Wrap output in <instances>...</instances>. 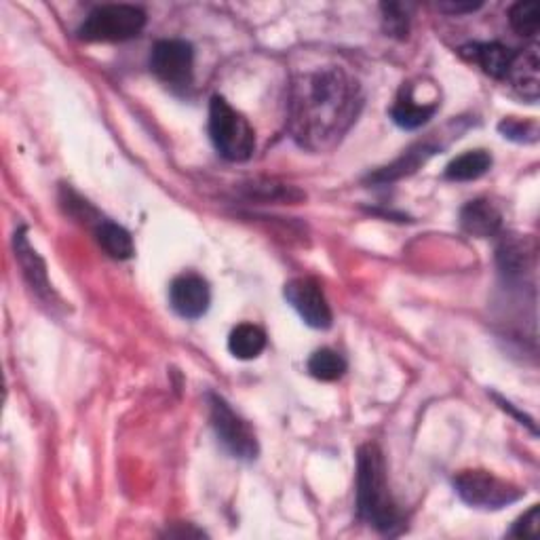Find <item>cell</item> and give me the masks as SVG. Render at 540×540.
<instances>
[{
	"label": "cell",
	"mask_w": 540,
	"mask_h": 540,
	"mask_svg": "<svg viewBox=\"0 0 540 540\" xmlns=\"http://www.w3.org/2000/svg\"><path fill=\"white\" fill-rule=\"evenodd\" d=\"M361 85L346 70L327 66L300 74L289 98V129L311 152L334 148L357 121Z\"/></svg>",
	"instance_id": "cell-1"
},
{
	"label": "cell",
	"mask_w": 540,
	"mask_h": 540,
	"mask_svg": "<svg viewBox=\"0 0 540 540\" xmlns=\"http://www.w3.org/2000/svg\"><path fill=\"white\" fill-rule=\"evenodd\" d=\"M357 513L382 534H395L403 522L389 492L387 465L376 443H365L357 452Z\"/></svg>",
	"instance_id": "cell-2"
},
{
	"label": "cell",
	"mask_w": 540,
	"mask_h": 540,
	"mask_svg": "<svg viewBox=\"0 0 540 540\" xmlns=\"http://www.w3.org/2000/svg\"><path fill=\"white\" fill-rule=\"evenodd\" d=\"M209 138L222 159L243 163L256 150V133L241 112H237L220 95L209 104Z\"/></svg>",
	"instance_id": "cell-3"
},
{
	"label": "cell",
	"mask_w": 540,
	"mask_h": 540,
	"mask_svg": "<svg viewBox=\"0 0 540 540\" xmlns=\"http://www.w3.org/2000/svg\"><path fill=\"white\" fill-rule=\"evenodd\" d=\"M146 26V13L135 5H102L93 9L79 28L85 43H123Z\"/></svg>",
	"instance_id": "cell-4"
},
{
	"label": "cell",
	"mask_w": 540,
	"mask_h": 540,
	"mask_svg": "<svg viewBox=\"0 0 540 540\" xmlns=\"http://www.w3.org/2000/svg\"><path fill=\"white\" fill-rule=\"evenodd\" d=\"M454 490L462 503L475 509H505L524 496V490L488 471H462L454 477Z\"/></svg>",
	"instance_id": "cell-5"
},
{
	"label": "cell",
	"mask_w": 540,
	"mask_h": 540,
	"mask_svg": "<svg viewBox=\"0 0 540 540\" xmlns=\"http://www.w3.org/2000/svg\"><path fill=\"white\" fill-rule=\"evenodd\" d=\"M209 418L222 446L239 460H254L260 452L252 427L220 395H209Z\"/></svg>",
	"instance_id": "cell-6"
},
{
	"label": "cell",
	"mask_w": 540,
	"mask_h": 540,
	"mask_svg": "<svg viewBox=\"0 0 540 540\" xmlns=\"http://www.w3.org/2000/svg\"><path fill=\"white\" fill-rule=\"evenodd\" d=\"M192 66H195V49L186 41L167 38L152 47L150 70L173 89H184L192 83Z\"/></svg>",
	"instance_id": "cell-7"
},
{
	"label": "cell",
	"mask_w": 540,
	"mask_h": 540,
	"mask_svg": "<svg viewBox=\"0 0 540 540\" xmlns=\"http://www.w3.org/2000/svg\"><path fill=\"white\" fill-rule=\"evenodd\" d=\"M283 296L289 304H292L294 311L308 327H315V330H327V327H332L334 321L332 308L327 304L323 287L317 279L311 277L292 279L289 283H285Z\"/></svg>",
	"instance_id": "cell-8"
},
{
	"label": "cell",
	"mask_w": 540,
	"mask_h": 540,
	"mask_svg": "<svg viewBox=\"0 0 540 540\" xmlns=\"http://www.w3.org/2000/svg\"><path fill=\"white\" fill-rule=\"evenodd\" d=\"M169 304L182 319H201L211 304L209 283L195 273L176 277L169 285Z\"/></svg>",
	"instance_id": "cell-9"
},
{
	"label": "cell",
	"mask_w": 540,
	"mask_h": 540,
	"mask_svg": "<svg viewBox=\"0 0 540 540\" xmlns=\"http://www.w3.org/2000/svg\"><path fill=\"white\" fill-rule=\"evenodd\" d=\"M462 55L477 64L488 76L496 81H507L515 62V51L500 43H471L460 49Z\"/></svg>",
	"instance_id": "cell-10"
},
{
	"label": "cell",
	"mask_w": 540,
	"mask_h": 540,
	"mask_svg": "<svg viewBox=\"0 0 540 540\" xmlns=\"http://www.w3.org/2000/svg\"><path fill=\"white\" fill-rule=\"evenodd\" d=\"M460 226L471 237L488 239L494 237L503 226V216L490 201L477 199L460 209Z\"/></svg>",
	"instance_id": "cell-11"
},
{
	"label": "cell",
	"mask_w": 540,
	"mask_h": 540,
	"mask_svg": "<svg viewBox=\"0 0 540 540\" xmlns=\"http://www.w3.org/2000/svg\"><path fill=\"white\" fill-rule=\"evenodd\" d=\"M15 258L19 260V266H22V270H24V277L28 279L34 292L41 294V296H49L51 285H49V277H47V266H45L43 258L36 254V249L28 243L24 228H19L15 233Z\"/></svg>",
	"instance_id": "cell-12"
},
{
	"label": "cell",
	"mask_w": 540,
	"mask_h": 540,
	"mask_svg": "<svg viewBox=\"0 0 540 540\" xmlns=\"http://www.w3.org/2000/svg\"><path fill=\"white\" fill-rule=\"evenodd\" d=\"M511 85L519 95H524L526 100L536 102L538 89H540V60L536 47L526 49L524 53H515V62L509 72Z\"/></svg>",
	"instance_id": "cell-13"
},
{
	"label": "cell",
	"mask_w": 540,
	"mask_h": 540,
	"mask_svg": "<svg viewBox=\"0 0 540 540\" xmlns=\"http://www.w3.org/2000/svg\"><path fill=\"white\" fill-rule=\"evenodd\" d=\"M264 349H266V334L262 327L254 323H241L228 336L230 355L241 361H252L260 357Z\"/></svg>",
	"instance_id": "cell-14"
},
{
	"label": "cell",
	"mask_w": 540,
	"mask_h": 540,
	"mask_svg": "<svg viewBox=\"0 0 540 540\" xmlns=\"http://www.w3.org/2000/svg\"><path fill=\"white\" fill-rule=\"evenodd\" d=\"M437 106L435 104H418L414 98H412V91H401L399 100L395 102L393 110H391V117L393 121L401 127V129H418L422 125H427L431 121V117L435 114Z\"/></svg>",
	"instance_id": "cell-15"
},
{
	"label": "cell",
	"mask_w": 540,
	"mask_h": 540,
	"mask_svg": "<svg viewBox=\"0 0 540 540\" xmlns=\"http://www.w3.org/2000/svg\"><path fill=\"white\" fill-rule=\"evenodd\" d=\"M492 167V157L486 150H469L456 157L446 167V178L452 182H473L486 176Z\"/></svg>",
	"instance_id": "cell-16"
},
{
	"label": "cell",
	"mask_w": 540,
	"mask_h": 540,
	"mask_svg": "<svg viewBox=\"0 0 540 540\" xmlns=\"http://www.w3.org/2000/svg\"><path fill=\"white\" fill-rule=\"evenodd\" d=\"M433 154H435L433 146L416 144L408 152H403V157H399L393 165L384 167L382 171L374 173L370 180H374V182H393V180L410 176V173H414L420 165L427 163L429 157H433Z\"/></svg>",
	"instance_id": "cell-17"
},
{
	"label": "cell",
	"mask_w": 540,
	"mask_h": 540,
	"mask_svg": "<svg viewBox=\"0 0 540 540\" xmlns=\"http://www.w3.org/2000/svg\"><path fill=\"white\" fill-rule=\"evenodd\" d=\"M100 247L114 260H129L135 254V245L127 230L114 222H100L95 228Z\"/></svg>",
	"instance_id": "cell-18"
},
{
	"label": "cell",
	"mask_w": 540,
	"mask_h": 540,
	"mask_svg": "<svg viewBox=\"0 0 540 540\" xmlns=\"http://www.w3.org/2000/svg\"><path fill=\"white\" fill-rule=\"evenodd\" d=\"M346 372V359L332 351V349H319L308 359V374L323 382H334L342 378Z\"/></svg>",
	"instance_id": "cell-19"
},
{
	"label": "cell",
	"mask_w": 540,
	"mask_h": 540,
	"mask_svg": "<svg viewBox=\"0 0 540 540\" xmlns=\"http://www.w3.org/2000/svg\"><path fill=\"white\" fill-rule=\"evenodd\" d=\"M511 28L524 38H536L540 30V7L538 3H515L509 11Z\"/></svg>",
	"instance_id": "cell-20"
},
{
	"label": "cell",
	"mask_w": 540,
	"mask_h": 540,
	"mask_svg": "<svg viewBox=\"0 0 540 540\" xmlns=\"http://www.w3.org/2000/svg\"><path fill=\"white\" fill-rule=\"evenodd\" d=\"M532 254L522 241H505L498 247V264L507 275H522L530 266Z\"/></svg>",
	"instance_id": "cell-21"
},
{
	"label": "cell",
	"mask_w": 540,
	"mask_h": 540,
	"mask_svg": "<svg viewBox=\"0 0 540 540\" xmlns=\"http://www.w3.org/2000/svg\"><path fill=\"white\" fill-rule=\"evenodd\" d=\"M382 15H384V30H387L391 36L405 38L410 32V17L408 9L403 5L391 3V5H382Z\"/></svg>",
	"instance_id": "cell-22"
},
{
	"label": "cell",
	"mask_w": 540,
	"mask_h": 540,
	"mask_svg": "<svg viewBox=\"0 0 540 540\" xmlns=\"http://www.w3.org/2000/svg\"><path fill=\"white\" fill-rule=\"evenodd\" d=\"M498 131L519 144H534L538 140V125L534 121L507 119L498 125Z\"/></svg>",
	"instance_id": "cell-23"
},
{
	"label": "cell",
	"mask_w": 540,
	"mask_h": 540,
	"mask_svg": "<svg viewBox=\"0 0 540 540\" xmlns=\"http://www.w3.org/2000/svg\"><path fill=\"white\" fill-rule=\"evenodd\" d=\"M538 532H540V511L534 505L524 517H519L517 522L513 524L511 536H517V538H536Z\"/></svg>",
	"instance_id": "cell-24"
},
{
	"label": "cell",
	"mask_w": 540,
	"mask_h": 540,
	"mask_svg": "<svg viewBox=\"0 0 540 540\" xmlns=\"http://www.w3.org/2000/svg\"><path fill=\"white\" fill-rule=\"evenodd\" d=\"M481 5H473V3H446V5H439V9L441 11H448V13H471V11H475V9H479Z\"/></svg>",
	"instance_id": "cell-25"
}]
</instances>
